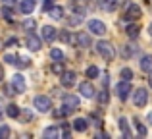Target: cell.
Listing matches in <instances>:
<instances>
[{"mask_svg":"<svg viewBox=\"0 0 152 139\" xmlns=\"http://www.w3.org/2000/svg\"><path fill=\"white\" fill-rule=\"evenodd\" d=\"M119 128H121V132H123V135H125V137H131L129 128H127V120H125V118H119Z\"/></svg>","mask_w":152,"mask_h":139,"instance_id":"cell-22","label":"cell"},{"mask_svg":"<svg viewBox=\"0 0 152 139\" xmlns=\"http://www.w3.org/2000/svg\"><path fill=\"white\" fill-rule=\"evenodd\" d=\"M29 64H31V60L25 56H19L18 62H15V66H19V68H29Z\"/></svg>","mask_w":152,"mask_h":139,"instance_id":"cell-23","label":"cell"},{"mask_svg":"<svg viewBox=\"0 0 152 139\" xmlns=\"http://www.w3.org/2000/svg\"><path fill=\"white\" fill-rule=\"evenodd\" d=\"M139 31H141L139 25H129V27H127V35H129V37H137Z\"/></svg>","mask_w":152,"mask_h":139,"instance_id":"cell-24","label":"cell"},{"mask_svg":"<svg viewBox=\"0 0 152 139\" xmlns=\"http://www.w3.org/2000/svg\"><path fill=\"white\" fill-rule=\"evenodd\" d=\"M50 58H52L54 62H62V60H64V52H62L60 49H52V50H50Z\"/></svg>","mask_w":152,"mask_h":139,"instance_id":"cell-20","label":"cell"},{"mask_svg":"<svg viewBox=\"0 0 152 139\" xmlns=\"http://www.w3.org/2000/svg\"><path fill=\"white\" fill-rule=\"evenodd\" d=\"M25 45H27V49L29 50H41V39L39 37H35V35H27V39H25Z\"/></svg>","mask_w":152,"mask_h":139,"instance_id":"cell-7","label":"cell"},{"mask_svg":"<svg viewBox=\"0 0 152 139\" xmlns=\"http://www.w3.org/2000/svg\"><path fill=\"white\" fill-rule=\"evenodd\" d=\"M98 102H100V104H106V102H108V91H106V89H104L102 93L98 95Z\"/></svg>","mask_w":152,"mask_h":139,"instance_id":"cell-28","label":"cell"},{"mask_svg":"<svg viewBox=\"0 0 152 139\" xmlns=\"http://www.w3.org/2000/svg\"><path fill=\"white\" fill-rule=\"evenodd\" d=\"M137 129H139V133H141V135H146V128L142 124H139V122H137Z\"/></svg>","mask_w":152,"mask_h":139,"instance_id":"cell-33","label":"cell"},{"mask_svg":"<svg viewBox=\"0 0 152 139\" xmlns=\"http://www.w3.org/2000/svg\"><path fill=\"white\" fill-rule=\"evenodd\" d=\"M146 101H148V93H146V89H137V91H135V106L142 108V106L146 104Z\"/></svg>","mask_w":152,"mask_h":139,"instance_id":"cell-4","label":"cell"},{"mask_svg":"<svg viewBox=\"0 0 152 139\" xmlns=\"http://www.w3.org/2000/svg\"><path fill=\"white\" fill-rule=\"evenodd\" d=\"M35 25H37V23H35V21H33V19H27V21H25V23H23V27H25V29H27V31H31V29H35Z\"/></svg>","mask_w":152,"mask_h":139,"instance_id":"cell-32","label":"cell"},{"mask_svg":"<svg viewBox=\"0 0 152 139\" xmlns=\"http://www.w3.org/2000/svg\"><path fill=\"white\" fill-rule=\"evenodd\" d=\"M0 49H2V41H0Z\"/></svg>","mask_w":152,"mask_h":139,"instance_id":"cell-41","label":"cell"},{"mask_svg":"<svg viewBox=\"0 0 152 139\" xmlns=\"http://www.w3.org/2000/svg\"><path fill=\"white\" fill-rule=\"evenodd\" d=\"M64 104L66 106H69V108H77L79 106V99L75 97V95H66V97H64Z\"/></svg>","mask_w":152,"mask_h":139,"instance_id":"cell-15","label":"cell"},{"mask_svg":"<svg viewBox=\"0 0 152 139\" xmlns=\"http://www.w3.org/2000/svg\"><path fill=\"white\" fill-rule=\"evenodd\" d=\"M123 18H125V19H139V18H141V8L135 6V4H129Z\"/></svg>","mask_w":152,"mask_h":139,"instance_id":"cell-8","label":"cell"},{"mask_svg":"<svg viewBox=\"0 0 152 139\" xmlns=\"http://www.w3.org/2000/svg\"><path fill=\"white\" fill-rule=\"evenodd\" d=\"M96 75H98L96 66H89V68H87V77H96Z\"/></svg>","mask_w":152,"mask_h":139,"instance_id":"cell-26","label":"cell"},{"mask_svg":"<svg viewBox=\"0 0 152 139\" xmlns=\"http://www.w3.org/2000/svg\"><path fill=\"white\" fill-rule=\"evenodd\" d=\"M0 2H4L6 6H14V4H15V0H0Z\"/></svg>","mask_w":152,"mask_h":139,"instance_id":"cell-36","label":"cell"},{"mask_svg":"<svg viewBox=\"0 0 152 139\" xmlns=\"http://www.w3.org/2000/svg\"><path fill=\"white\" fill-rule=\"evenodd\" d=\"M56 35H58V33H56V29L52 25H45V27H42V39H45L46 43H52L56 39Z\"/></svg>","mask_w":152,"mask_h":139,"instance_id":"cell-10","label":"cell"},{"mask_svg":"<svg viewBox=\"0 0 152 139\" xmlns=\"http://www.w3.org/2000/svg\"><path fill=\"white\" fill-rule=\"evenodd\" d=\"M87 128H89V124H87L85 118H77V120L73 122V129H77V132H85Z\"/></svg>","mask_w":152,"mask_h":139,"instance_id":"cell-16","label":"cell"},{"mask_svg":"<svg viewBox=\"0 0 152 139\" xmlns=\"http://www.w3.org/2000/svg\"><path fill=\"white\" fill-rule=\"evenodd\" d=\"M89 31H93L94 35H104L106 33V25L98 19H91L89 21Z\"/></svg>","mask_w":152,"mask_h":139,"instance_id":"cell-6","label":"cell"},{"mask_svg":"<svg viewBox=\"0 0 152 139\" xmlns=\"http://www.w3.org/2000/svg\"><path fill=\"white\" fill-rule=\"evenodd\" d=\"M35 10V0H21L19 2V12L21 14H31Z\"/></svg>","mask_w":152,"mask_h":139,"instance_id":"cell-12","label":"cell"},{"mask_svg":"<svg viewBox=\"0 0 152 139\" xmlns=\"http://www.w3.org/2000/svg\"><path fill=\"white\" fill-rule=\"evenodd\" d=\"M2 15L8 19V21H10V19H14V12H12L8 6H4V8H2Z\"/></svg>","mask_w":152,"mask_h":139,"instance_id":"cell-25","label":"cell"},{"mask_svg":"<svg viewBox=\"0 0 152 139\" xmlns=\"http://www.w3.org/2000/svg\"><path fill=\"white\" fill-rule=\"evenodd\" d=\"M96 50H98V54H100V56H102L106 62L114 60V56H115V52H114V46H112L108 41H100V43L96 45Z\"/></svg>","mask_w":152,"mask_h":139,"instance_id":"cell-1","label":"cell"},{"mask_svg":"<svg viewBox=\"0 0 152 139\" xmlns=\"http://www.w3.org/2000/svg\"><path fill=\"white\" fill-rule=\"evenodd\" d=\"M52 71H54V74H64V66H62V62H56V64L52 66Z\"/></svg>","mask_w":152,"mask_h":139,"instance_id":"cell-30","label":"cell"},{"mask_svg":"<svg viewBox=\"0 0 152 139\" xmlns=\"http://www.w3.org/2000/svg\"><path fill=\"white\" fill-rule=\"evenodd\" d=\"M62 15H64V8H60V6L50 8V18H54V19H62Z\"/></svg>","mask_w":152,"mask_h":139,"instance_id":"cell-19","label":"cell"},{"mask_svg":"<svg viewBox=\"0 0 152 139\" xmlns=\"http://www.w3.org/2000/svg\"><path fill=\"white\" fill-rule=\"evenodd\" d=\"M50 8H52V0H46L45 2V10H50Z\"/></svg>","mask_w":152,"mask_h":139,"instance_id":"cell-37","label":"cell"},{"mask_svg":"<svg viewBox=\"0 0 152 139\" xmlns=\"http://www.w3.org/2000/svg\"><path fill=\"white\" fill-rule=\"evenodd\" d=\"M12 85H14L15 93H23V91H25V77H23L21 74H15L14 77H12Z\"/></svg>","mask_w":152,"mask_h":139,"instance_id":"cell-5","label":"cell"},{"mask_svg":"<svg viewBox=\"0 0 152 139\" xmlns=\"http://www.w3.org/2000/svg\"><path fill=\"white\" fill-rule=\"evenodd\" d=\"M60 37H62V41H66V43H69V41H73V39H71V37H69V35H67V33H66V31H64V33H62V35H60Z\"/></svg>","mask_w":152,"mask_h":139,"instance_id":"cell-34","label":"cell"},{"mask_svg":"<svg viewBox=\"0 0 152 139\" xmlns=\"http://www.w3.org/2000/svg\"><path fill=\"white\" fill-rule=\"evenodd\" d=\"M4 62H8V64H14V66H15V62H18V56H14V54H6V56H4Z\"/></svg>","mask_w":152,"mask_h":139,"instance_id":"cell-29","label":"cell"},{"mask_svg":"<svg viewBox=\"0 0 152 139\" xmlns=\"http://www.w3.org/2000/svg\"><path fill=\"white\" fill-rule=\"evenodd\" d=\"M148 85L152 87V71H150V77H148Z\"/></svg>","mask_w":152,"mask_h":139,"instance_id":"cell-39","label":"cell"},{"mask_svg":"<svg viewBox=\"0 0 152 139\" xmlns=\"http://www.w3.org/2000/svg\"><path fill=\"white\" fill-rule=\"evenodd\" d=\"M4 79V70H2V66H0V81Z\"/></svg>","mask_w":152,"mask_h":139,"instance_id":"cell-38","label":"cell"},{"mask_svg":"<svg viewBox=\"0 0 152 139\" xmlns=\"http://www.w3.org/2000/svg\"><path fill=\"white\" fill-rule=\"evenodd\" d=\"M45 137H48V139H56V137H60L58 128H46V129H45Z\"/></svg>","mask_w":152,"mask_h":139,"instance_id":"cell-21","label":"cell"},{"mask_svg":"<svg viewBox=\"0 0 152 139\" xmlns=\"http://www.w3.org/2000/svg\"><path fill=\"white\" fill-rule=\"evenodd\" d=\"M115 93H118V97L121 99V101H125L127 97H129V93H131V85H129V81H119L118 83V87H115Z\"/></svg>","mask_w":152,"mask_h":139,"instance_id":"cell-3","label":"cell"},{"mask_svg":"<svg viewBox=\"0 0 152 139\" xmlns=\"http://www.w3.org/2000/svg\"><path fill=\"white\" fill-rule=\"evenodd\" d=\"M75 41H77V45H79V46H83V49L91 46V37L85 33V31H79V33L75 35Z\"/></svg>","mask_w":152,"mask_h":139,"instance_id":"cell-11","label":"cell"},{"mask_svg":"<svg viewBox=\"0 0 152 139\" xmlns=\"http://www.w3.org/2000/svg\"><path fill=\"white\" fill-rule=\"evenodd\" d=\"M6 114H8L10 118H18V116H19V106L8 104V106H6Z\"/></svg>","mask_w":152,"mask_h":139,"instance_id":"cell-18","label":"cell"},{"mask_svg":"<svg viewBox=\"0 0 152 139\" xmlns=\"http://www.w3.org/2000/svg\"><path fill=\"white\" fill-rule=\"evenodd\" d=\"M98 6H100L104 12H112L118 6V0H98Z\"/></svg>","mask_w":152,"mask_h":139,"instance_id":"cell-14","label":"cell"},{"mask_svg":"<svg viewBox=\"0 0 152 139\" xmlns=\"http://www.w3.org/2000/svg\"><path fill=\"white\" fill-rule=\"evenodd\" d=\"M148 33L152 35V23H150V25H148Z\"/></svg>","mask_w":152,"mask_h":139,"instance_id":"cell-40","label":"cell"},{"mask_svg":"<svg viewBox=\"0 0 152 139\" xmlns=\"http://www.w3.org/2000/svg\"><path fill=\"white\" fill-rule=\"evenodd\" d=\"M79 93L83 95V97H87V99H91V97H94V87L91 85L89 81H83L81 85H79Z\"/></svg>","mask_w":152,"mask_h":139,"instance_id":"cell-9","label":"cell"},{"mask_svg":"<svg viewBox=\"0 0 152 139\" xmlns=\"http://www.w3.org/2000/svg\"><path fill=\"white\" fill-rule=\"evenodd\" d=\"M141 70L142 71H148V74L152 71V56H145L141 60Z\"/></svg>","mask_w":152,"mask_h":139,"instance_id":"cell-17","label":"cell"},{"mask_svg":"<svg viewBox=\"0 0 152 139\" xmlns=\"http://www.w3.org/2000/svg\"><path fill=\"white\" fill-rule=\"evenodd\" d=\"M121 77L125 79V81H131L133 79V71H131L129 68H125V70H121Z\"/></svg>","mask_w":152,"mask_h":139,"instance_id":"cell-27","label":"cell"},{"mask_svg":"<svg viewBox=\"0 0 152 139\" xmlns=\"http://www.w3.org/2000/svg\"><path fill=\"white\" fill-rule=\"evenodd\" d=\"M75 83V74L73 71H64L62 74V85L64 87H71Z\"/></svg>","mask_w":152,"mask_h":139,"instance_id":"cell-13","label":"cell"},{"mask_svg":"<svg viewBox=\"0 0 152 139\" xmlns=\"http://www.w3.org/2000/svg\"><path fill=\"white\" fill-rule=\"evenodd\" d=\"M33 104H35V108L39 110V112H48V110L52 108V101L48 97H45V95H39V97H35V101H33Z\"/></svg>","mask_w":152,"mask_h":139,"instance_id":"cell-2","label":"cell"},{"mask_svg":"<svg viewBox=\"0 0 152 139\" xmlns=\"http://www.w3.org/2000/svg\"><path fill=\"white\" fill-rule=\"evenodd\" d=\"M18 45V39H10V41L6 43V46H15Z\"/></svg>","mask_w":152,"mask_h":139,"instance_id":"cell-35","label":"cell"},{"mask_svg":"<svg viewBox=\"0 0 152 139\" xmlns=\"http://www.w3.org/2000/svg\"><path fill=\"white\" fill-rule=\"evenodd\" d=\"M8 135H10V128H8V126H0V139L8 137Z\"/></svg>","mask_w":152,"mask_h":139,"instance_id":"cell-31","label":"cell"}]
</instances>
